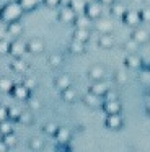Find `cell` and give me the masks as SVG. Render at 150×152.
<instances>
[{
    "label": "cell",
    "instance_id": "obj_11",
    "mask_svg": "<svg viewBox=\"0 0 150 152\" xmlns=\"http://www.w3.org/2000/svg\"><path fill=\"white\" fill-rule=\"evenodd\" d=\"M88 79L91 82H100V80L106 79V70H104L103 66H93L90 70H88Z\"/></svg>",
    "mask_w": 150,
    "mask_h": 152
},
{
    "label": "cell",
    "instance_id": "obj_4",
    "mask_svg": "<svg viewBox=\"0 0 150 152\" xmlns=\"http://www.w3.org/2000/svg\"><path fill=\"white\" fill-rule=\"evenodd\" d=\"M26 53H28V48H26V43L23 39L16 38L15 41L10 43V54L13 57H23Z\"/></svg>",
    "mask_w": 150,
    "mask_h": 152
},
{
    "label": "cell",
    "instance_id": "obj_37",
    "mask_svg": "<svg viewBox=\"0 0 150 152\" xmlns=\"http://www.w3.org/2000/svg\"><path fill=\"white\" fill-rule=\"evenodd\" d=\"M57 129H59V126L55 124V123H47V124H44L42 131H44L47 136H54L55 132H57Z\"/></svg>",
    "mask_w": 150,
    "mask_h": 152
},
{
    "label": "cell",
    "instance_id": "obj_22",
    "mask_svg": "<svg viewBox=\"0 0 150 152\" xmlns=\"http://www.w3.org/2000/svg\"><path fill=\"white\" fill-rule=\"evenodd\" d=\"M98 46L101 49H113L114 48V38L111 34H101L98 39Z\"/></svg>",
    "mask_w": 150,
    "mask_h": 152
},
{
    "label": "cell",
    "instance_id": "obj_19",
    "mask_svg": "<svg viewBox=\"0 0 150 152\" xmlns=\"http://www.w3.org/2000/svg\"><path fill=\"white\" fill-rule=\"evenodd\" d=\"M54 85H55V88L57 90H65V88H68V87H72V79L68 75H59V77H55V80H54Z\"/></svg>",
    "mask_w": 150,
    "mask_h": 152
},
{
    "label": "cell",
    "instance_id": "obj_3",
    "mask_svg": "<svg viewBox=\"0 0 150 152\" xmlns=\"http://www.w3.org/2000/svg\"><path fill=\"white\" fill-rule=\"evenodd\" d=\"M12 95L15 100L18 102H26V100L31 96V90L25 85V83H15L12 88Z\"/></svg>",
    "mask_w": 150,
    "mask_h": 152
},
{
    "label": "cell",
    "instance_id": "obj_47",
    "mask_svg": "<svg viewBox=\"0 0 150 152\" xmlns=\"http://www.w3.org/2000/svg\"><path fill=\"white\" fill-rule=\"evenodd\" d=\"M5 34H7V28H0V39H5Z\"/></svg>",
    "mask_w": 150,
    "mask_h": 152
},
{
    "label": "cell",
    "instance_id": "obj_48",
    "mask_svg": "<svg viewBox=\"0 0 150 152\" xmlns=\"http://www.w3.org/2000/svg\"><path fill=\"white\" fill-rule=\"evenodd\" d=\"M132 2H135V4H142L143 0H132Z\"/></svg>",
    "mask_w": 150,
    "mask_h": 152
},
{
    "label": "cell",
    "instance_id": "obj_10",
    "mask_svg": "<svg viewBox=\"0 0 150 152\" xmlns=\"http://www.w3.org/2000/svg\"><path fill=\"white\" fill-rule=\"evenodd\" d=\"M26 48H28V53H31V54H41L46 49V44L39 38H33V39H29L26 43Z\"/></svg>",
    "mask_w": 150,
    "mask_h": 152
},
{
    "label": "cell",
    "instance_id": "obj_45",
    "mask_svg": "<svg viewBox=\"0 0 150 152\" xmlns=\"http://www.w3.org/2000/svg\"><path fill=\"white\" fill-rule=\"evenodd\" d=\"M5 151H8V145H7L3 141H0V152H5Z\"/></svg>",
    "mask_w": 150,
    "mask_h": 152
},
{
    "label": "cell",
    "instance_id": "obj_29",
    "mask_svg": "<svg viewBox=\"0 0 150 152\" xmlns=\"http://www.w3.org/2000/svg\"><path fill=\"white\" fill-rule=\"evenodd\" d=\"M13 132V121L10 118L0 121V136H5V134H10Z\"/></svg>",
    "mask_w": 150,
    "mask_h": 152
},
{
    "label": "cell",
    "instance_id": "obj_34",
    "mask_svg": "<svg viewBox=\"0 0 150 152\" xmlns=\"http://www.w3.org/2000/svg\"><path fill=\"white\" fill-rule=\"evenodd\" d=\"M29 149H31V151H41V149H44V142H42V139L31 137L29 139Z\"/></svg>",
    "mask_w": 150,
    "mask_h": 152
},
{
    "label": "cell",
    "instance_id": "obj_30",
    "mask_svg": "<svg viewBox=\"0 0 150 152\" xmlns=\"http://www.w3.org/2000/svg\"><path fill=\"white\" fill-rule=\"evenodd\" d=\"M47 62H49V66H51V67L57 69V67H60V66H62V62H64V57H62V54L54 53V54H51V56H49Z\"/></svg>",
    "mask_w": 150,
    "mask_h": 152
},
{
    "label": "cell",
    "instance_id": "obj_41",
    "mask_svg": "<svg viewBox=\"0 0 150 152\" xmlns=\"http://www.w3.org/2000/svg\"><path fill=\"white\" fill-rule=\"evenodd\" d=\"M26 102H28V106L31 110H39V108H41V102H39L38 98H34V96H29Z\"/></svg>",
    "mask_w": 150,
    "mask_h": 152
},
{
    "label": "cell",
    "instance_id": "obj_8",
    "mask_svg": "<svg viewBox=\"0 0 150 152\" xmlns=\"http://www.w3.org/2000/svg\"><path fill=\"white\" fill-rule=\"evenodd\" d=\"M130 38H132L134 41H137L139 44H145L150 41V33L145 30V28H139L135 26L132 31V34H130Z\"/></svg>",
    "mask_w": 150,
    "mask_h": 152
},
{
    "label": "cell",
    "instance_id": "obj_31",
    "mask_svg": "<svg viewBox=\"0 0 150 152\" xmlns=\"http://www.w3.org/2000/svg\"><path fill=\"white\" fill-rule=\"evenodd\" d=\"M2 141L5 142V144L8 145V149H10V147H15V145H16V142H18V137L15 136V132H10V134L2 136Z\"/></svg>",
    "mask_w": 150,
    "mask_h": 152
},
{
    "label": "cell",
    "instance_id": "obj_49",
    "mask_svg": "<svg viewBox=\"0 0 150 152\" xmlns=\"http://www.w3.org/2000/svg\"><path fill=\"white\" fill-rule=\"evenodd\" d=\"M147 113H149V115H150V103H149V105H147Z\"/></svg>",
    "mask_w": 150,
    "mask_h": 152
},
{
    "label": "cell",
    "instance_id": "obj_44",
    "mask_svg": "<svg viewBox=\"0 0 150 152\" xmlns=\"http://www.w3.org/2000/svg\"><path fill=\"white\" fill-rule=\"evenodd\" d=\"M8 118V108H5L3 105H0V121Z\"/></svg>",
    "mask_w": 150,
    "mask_h": 152
},
{
    "label": "cell",
    "instance_id": "obj_17",
    "mask_svg": "<svg viewBox=\"0 0 150 152\" xmlns=\"http://www.w3.org/2000/svg\"><path fill=\"white\" fill-rule=\"evenodd\" d=\"M23 31H25V28H23V25L20 23V20L16 21H12V23H7V34H10V36H21Z\"/></svg>",
    "mask_w": 150,
    "mask_h": 152
},
{
    "label": "cell",
    "instance_id": "obj_7",
    "mask_svg": "<svg viewBox=\"0 0 150 152\" xmlns=\"http://www.w3.org/2000/svg\"><path fill=\"white\" fill-rule=\"evenodd\" d=\"M122 21L127 25V26H132V28L139 26V25L142 23V20H140V13L137 10H127L126 13H124V17H122Z\"/></svg>",
    "mask_w": 150,
    "mask_h": 152
},
{
    "label": "cell",
    "instance_id": "obj_33",
    "mask_svg": "<svg viewBox=\"0 0 150 152\" xmlns=\"http://www.w3.org/2000/svg\"><path fill=\"white\" fill-rule=\"evenodd\" d=\"M127 80H129V77H127V74L124 72V70H117V72L114 74V82H116L117 85H124V83H127Z\"/></svg>",
    "mask_w": 150,
    "mask_h": 152
},
{
    "label": "cell",
    "instance_id": "obj_42",
    "mask_svg": "<svg viewBox=\"0 0 150 152\" xmlns=\"http://www.w3.org/2000/svg\"><path fill=\"white\" fill-rule=\"evenodd\" d=\"M104 100H119V95H117V92L116 90H113V88H109L106 93H104V96H103Z\"/></svg>",
    "mask_w": 150,
    "mask_h": 152
},
{
    "label": "cell",
    "instance_id": "obj_5",
    "mask_svg": "<svg viewBox=\"0 0 150 152\" xmlns=\"http://www.w3.org/2000/svg\"><path fill=\"white\" fill-rule=\"evenodd\" d=\"M104 126L108 129H113V131H117L124 126V118L121 116V113H116V115H108L106 119H104Z\"/></svg>",
    "mask_w": 150,
    "mask_h": 152
},
{
    "label": "cell",
    "instance_id": "obj_32",
    "mask_svg": "<svg viewBox=\"0 0 150 152\" xmlns=\"http://www.w3.org/2000/svg\"><path fill=\"white\" fill-rule=\"evenodd\" d=\"M139 46H140V44L137 43V41H134L132 38H130V39H127L126 43H124V49H126L129 54H130V53H137V49H139Z\"/></svg>",
    "mask_w": 150,
    "mask_h": 152
},
{
    "label": "cell",
    "instance_id": "obj_16",
    "mask_svg": "<svg viewBox=\"0 0 150 152\" xmlns=\"http://www.w3.org/2000/svg\"><path fill=\"white\" fill-rule=\"evenodd\" d=\"M124 64H126L127 69H134V70H135V69H140V67L143 66V61L137 56V53H130L129 56L126 57Z\"/></svg>",
    "mask_w": 150,
    "mask_h": 152
},
{
    "label": "cell",
    "instance_id": "obj_15",
    "mask_svg": "<svg viewBox=\"0 0 150 152\" xmlns=\"http://www.w3.org/2000/svg\"><path fill=\"white\" fill-rule=\"evenodd\" d=\"M103 96H98V95H95V93H91V92H88L87 95L83 96V103L88 106V108H100L101 105H103Z\"/></svg>",
    "mask_w": 150,
    "mask_h": 152
},
{
    "label": "cell",
    "instance_id": "obj_24",
    "mask_svg": "<svg viewBox=\"0 0 150 152\" xmlns=\"http://www.w3.org/2000/svg\"><path fill=\"white\" fill-rule=\"evenodd\" d=\"M68 53L70 54H83L85 53V43L72 39L70 43H68Z\"/></svg>",
    "mask_w": 150,
    "mask_h": 152
},
{
    "label": "cell",
    "instance_id": "obj_12",
    "mask_svg": "<svg viewBox=\"0 0 150 152\" xmlns=\"http://www.w3.org/2000/svg\"><path fill=\"white\" fill-rule=\"evenodd\" d=\"M72 39L82 41V43L87 44L88 41L91 39V31H90V28H75L74 34H72Z\"/></svg>",
    "mask_w": 150,
    "mask_h": 152
},
{
    "label": "cell",
    "instance_id": "obj_35",
    "mask_svg": "<svg viewBox=\"0 0 150 152\" xmlns=\"http://www.w3.org/2000/svg\"><path fill=\"white\" fill-rule=\"evenodd\" d=\"M18 123H21V124H31L33 115L29 111H21V115H20V118H18Z\"/></svg>",
    "mask_w": 150,
    "mask_h": 152
},
{
    "label": "cell",
    "instance_id": "obj_43",
    "mask_svg": "<svg viewBox=\"0 0 150 152\" xmlns=\"http://www.w3.org/2000/svg\"><path fill=\"white\" fill-rule=\"evenodd\" d=\"M60 2H62V0H42V4L47 5V7H51V8L59 7V5H60Z\"/></svg>",
    "mask_w": 150,
    "mask_h": 152
},
{
    "label": "cell",
    "instance_id": "obj_39",
    "mask_svg": "<svg viewBox=\"0 0 150 152\" xmlns=\"http://www.w3.org/2000/svg\"><path fill=\"white\" fill-rule=\"evenodd\" d=\"M10 54V43L7 39H0V56Z\"/></svg>",
    "mask_w": 150,
    "mask_h": 152
},
{
    "label": "cell",
    "instance_id": "obj_46",
    "mask_svg": "<svg viewBox=\"0 0 150 152\" xmlns=\"http://www.w3.org/2000/svg\"><path fill=\"white\" fill-rule=\"evenodd\" d=\"M98 2H100L101 5H111V4H114L116 0H98Z\"/></svg>",
    "mask_w": 150,
    "mask_h": 152
},
{
    "label": "cell",
    "instance_id": "obj_9",
    "mask_svg": "<svg viewBox=\"0 0 150 152\" xmlns=\"http://www.w3.org/2000/svg\"><path fill=\"white\" fill-rule=\"evenodd\" d=\"M57 18L62 21V23H67V25H74V21H75V18H77V13H75L74 10H72L70 7H64L60 12H59V15H57Z\"/></svg>",
    "mask_w": 150,
    "mask_h": 152
},
{
    "label": "cell",
    "instance_id": "obj_25",
    "mask_svg": "<svg viewBox=\"0 0 150 152\" xmlns=\"http://www.w3.org/2000/svg\"><path fill=\"white\" fill-rule=\"evenodd\" d=\"M68 7L75 12V13H83L87 8V2L85 0H68Z\"/></svg>",
    "mask_w": 150,
    "mask_h": 152
},
{
    "label": "cell",
    "instance_id": "obj_50",
    "mask_svg": "<svg viewBox=\"0 0 150 152\" xmlns=\"http://www.w3.org/2000/svg\"><path fill=\"white\" fill-rule=\"evenodd\" d=\"M85 2H87V4H88V2H93V0H85Z\"/></svg>",
    "mask_w": 150,
    "mask_h": 152
},
{
    "label": "cell",
    "instance_id": "obj_1",
    "mask_svg": "<svg viewBox=\"0 0 150 152\" xmlns=\"http://www.w3.org/2000/svg\"><path fill=\"white\" fill-rule=\"evenodd\" d=\"M23 13H25V10L18 4V0L8 2V4H5L0 8V21H3V23H12V21L20 20Z\"/></svg>",
    "mask_w": 150,
    "mask_h": 152
},
{
    "label": "cell",
    "instance_id": "obj_6",
    "mask_svg": "<svg viewBox=\"0 0 150 152\" xmlns=\"http://www.w3.org/2000/svg\"><path fill=\"white\" fill-rule=\"evenodd\" d=\"M101 108L106 115H116V113L122 111V105H121L119 100H104Z\"/></svg>",
    "mask_w": 150,
    "mask_h": 152
},
{
    "label": "cell",
    "instance_id": "obj_40",
    "mask_svg": "<svg viewBox=\"0 0 150 152\" xmlns=\"http://www.w3.org/2000/svg\"><path fill=\"white\" fill-rule=\"evenodd\" d=\"M23 83H25L29 90H34L36 87H38V80H36L34 77H26V79L23 80Z\"/></svg>",
    "mask_w": 150,
    "mask_h": 152
},
{
    "label": "cell",
    "instance_id": "obj_21",
    "mask_svg": "<svg viewBox=\"0 0 150 152\" xmlns=\"http://www.w3.org/2000/svg\"><path fill=\"white\" fill-rule=\"evenodd\" d=\"M54 137H55V141H57L59 144H67V142L70 141L72 134H70V131H68L67 128H59L57 132L54 134Z\"/></svg>",
    "mask_w": 150,
    "mask_h": 152
},
{
    "label": "cell",
    "instance_id": "obj_36",
    "mask_svg": "<svg viewBox=\"0 0 150 152\" xmlns=\"http://www.w3.org/2000/svg\"><path fill=\"white\" fill-rule=\"evenodd\" d=\"M20 115H21V110H20L18 106H10L8 108V118L12 119V121H18Z\"/></svg>",
    "mask_w": 150,
    "mask_h": 152
},
{
    "label": "cell",
    "instance_id": "obj_2",
    "mask_svg": "<svg viewBox=\"0 0 150 152\" xmlns=\"http://www.w3.org/2000/svg\"><path fill=\"white\" fill-rule=\"evenodd\" d=\"M85 15H87L88 18H91V20H98V18H101V15H103V5L98 2V0H93V2H88L87 4V8H85L83 12Z\"/></svg>",
    "mask_w": 150,
    "mask_h": 152
},
{
    "label": "cell",
    "instance_id": "obj_28",
    "mask_svg": "<svg viewBox=\"0 0 150 152\" xmlns=\"http://www.w3.org/2000/svg\"><path fill=\"white\" fill-rule=\"evenodd\" d=\"M15 83L8 77H0V93H12V88Z\"/></svg>",
    "mask_w": 150,
    "mask_h": 152
},
{
    "label": "cell",
    "instance_id": "obj_18",
    "mask_svg": "<svg viewBox=\"0 0 150 152\" xmlns=\"http://www.w3.org/2000/svg\"><path fill=\"white\" fill-rule=\"evenodd\" d=\"M126 12H127V7L124 4H121V2H117V0L114 2V4L109 5V13L113 15V17H116V18H122Z\"/></svg>",
    "mask_w": 150,
    "mask_h": 152
},
{
    "label": "cell",
    "instance_id": "obj_26",
    "mask_svg": "<svg viewBox=\"0 0 150 152\" xmlns=\"http://www.w3.org/2000/svg\"><path fill=\"white\" fill-rule=\"evenodd\" d=\"M42 0H18V4L21 5V8L25 12H33L38 8V5L41 4Z\"/></svg>",
    "mask_w": 150,
    "mask_h": 152
},
{
    "label": "cell",
    "instance_id": "obj_23",
    "mask_svg": "<svg viewBox=\"0 0 150 152\" xmlns=\"http://www.w3.org/2000/svg\"><path fill=\"white\" fill-rule=\"evenodd\" d=\"M91 21L93 20L88 18L85 13H78L75 21H74V25H75V28H91Z\"/></svg>",
    "mask_w": 150,
    "mask_h": 152
},
{
    "label": "cell",
    "instance_id": "obj_27",
    "mask_svg": "<svg viewBox=\"0 0 150 152\" xmlns=\"http://www.w3.org/2000/svg\"><path fill=\"white\" fill-rule=\"evenodd\" d=\"M60 95H62V100H64V102H67V103H74L75 100H77V92H75L72 87H68V88L62 90Z\"/></svg>",
    "mask_w": 150,
    "mask_h": 152
},
{
    "label": "cell",
    "instance_id": "obj_13",
    "mask_svg": "<svg viewBox=\"0 0 150 152\" xmlns=\"http://www.w3.org/2000/svg\"><path fill=\"white\" fill-rule=\"evenodd\" d=\"M96 23H95V28H96V31L98 33H101V34H111L113 33V30H114V25L111 23L109 20H95Z\"/></svg>",
    "mask_w": 150,
    "mask_h": 152
},
{
    "label": "cell",
    "instance_id": "obj_38",
    "mask_svg": "<svg viewBox=\"0 0 150 152\" xmlns=\"http://www.w3.org/2000/svg\"><path fill=\"white\" fill-rule=\"evenodd\" d=\"M139 13H140V20H142V23H150V7L139 10Z\"/></svg>",
    "mask_w": 150,
    "mask_h": 152
},
{
    "label": "cell",
    "instance_id": "obj_20",
    "mask_svg": "<svg viewBox=\"0 0 150 152\" xmlns=\"http://www.w3.org/2000/svg\"><path fill=\"white\" fill-rule=\"evenodd\" d=\"M10 67H12V70L15 74H25L26 70H28V64L25 62V61L21 59V57H15V61H13L12 64H10Z\"/></svg>",
    "mask_w": 150,
    "mask_h": 152
},
{
    "label": "cell",
    "instance_id": "obj_14",
    "mask_svg": "<svg viewBox=\"0 0 150 152\" xmlns=\"http://www.w3.org/2000/svg\"><path fill=\"white\" fill-rule=\"evenodd\" d=\"M109 90V83L104 82V80H100V82H91L90 85V92L95 93L98 96H104V93Z\"/></svg>",
    "mask_w": 150,
    "mask_h": 152
}]
</instances>
